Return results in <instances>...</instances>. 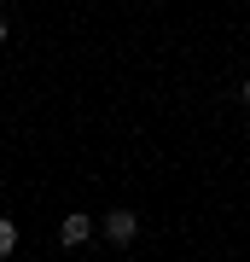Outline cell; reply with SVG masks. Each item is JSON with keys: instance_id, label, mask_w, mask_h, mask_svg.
<instances>
[{"instance_id": "5", "label": "cell", "mask_w": 250, "mask_h": 262, "mask_svg": "<svg viewBox=\"0 0 250 262\" xmlns=\"http://www.w3.org/2000/svg\"><path fill=\"white\" fill-rule=\"evenodd\" d=\"M239 94H244V105H250V82H244V88H239Z\"/></svg>"}, {"instance_id": "3", "label": "cell", "mask_w": 250, "mask_h": 262, "mask_svg": "<svg viewBox=\"0 0 250 262\" xmlns=\"http://www.w3.org/2000/svg\"><path fill=\"white\" fill-rule=\"evenodd\" d=\"M12 251H18V222L0 215V256H12Z\"/></svg>"}, {"instance_id": "1", "label": "cell", "mask_w": 250, "mask_h": 262, "mask_svg": "<svg viewBox=\"0 0 250 262\" xmlns=\"http://www.w3.org/2000/svg\"><path fill=\"white\" fill-rule=\"evenodd\" d=\"M99 233L111 239V245H134V233H140V215H134V210H111V215H99Z\"/></svg>"}, {"instance_id": "2", "label": "cell", "mask_w": 250, "mask_h": 262, "mask_svg": "<svg viewBox=\"0 0 250 262\" xmlns=\"http://www.w3.org/2000/svg\"><path fill=\"white\" fill-rule=\"evenodd\" d=\"M93 215H64V222H58V245H64V251H76V245H87L93 239Z\"/></svg>"}, {"instance_id": "4", "label": "cell", "mask_w": 250, "mask_h": 262, "mask_svg": "<svg viewBox=\"0 0 250 262\" xmlns=\"http://www.w3.org/2000/svg\"><path fill=\"white\" fill-rule=\"evenodd\" d=\"M6 41H12V35H6V18H0V47H6Z\"/></svg>"}]
</instances>
